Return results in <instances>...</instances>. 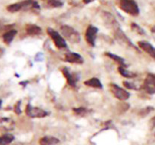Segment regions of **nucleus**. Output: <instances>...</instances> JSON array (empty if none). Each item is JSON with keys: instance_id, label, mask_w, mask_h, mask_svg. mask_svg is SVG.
I'll list each match as a JSON object with an SVG mask.
<instances>
[{"instance_id": "obj_1", "label": "nucleus", "mask_w": 155, "mask_h": 145, "mask_svg": "<svg viewBox=\"0 0 155 145\" xmlns=\"http://www.w3.org/2000/svg\"><path fill=\"white\" fill-rule=\"evenodd\" d=\"M61 33L64 39L71 43H79L81 40L80 34L77 30L69 25H63L61 27Z\"/></svg>"}, {"instance_id": "obj_2", "label": "nucleus", "mask_w": 155, "mask_h": 145, "mask_svg": "<svg viewBox=\"0 0 155 145\" xmlns=\"http://www.w3.org/2000/svg\"><path fill=\"white\" fill-rule=\"evenodd\" d=\"M119 8L131 16H138L140 12L139 5L135 0H119Z\"/></svg>"}, {"instance_id": "obj_3", "label": "nucleus", "mask_w": 155, "mask_h": 145, "mask_svg": "<svg viewBox=\"0 0 155 145\" xmlns=\"http://www.w3.org/2000/svg\"><path fill=\"white\" fill-rule=\"evenodd\" d=\"M114 38L120 45H124V46L125 47H127V48H133L135 51H137L139 52V48L132 42V41L130 40V38L126 35V33L123 31L122 29H121L120 27L117 29V30H114Z\"/></svg>"}, {"instance_id": "obj_4", "label": "nucleus", "mask_w": 155, "mask_h": 145, "mask_svg": "<svg viewBox=\"0 0 155 145\" xmlns=\"http://www.w3.org/2000/svg\"><path fill=\"white\" fill-rule=\"evenodd\" d=\"M47 33H48V36H50L52 41L54 42V45L57 47L58 49H62V48H68V45L66 43V41H65L64 38L63 36H61V35L58 33V31H56L55 30L52 28H47L46 30Z\"/></svg>"}, {"instance_id": "obj_5", "label": "nucleus", "mask_w": 155, "mask_h": 145, "mask_svg": "<svg viewBox=\"0 0 155 145\" xmlns=\"http://www.w3.org/2000/svg\"><path fill=\"white\" fill-rule=\"evenodd\" d=\"M61 72L63 73L64 76L65 77V79H67V82L68 84L71 86V88H74L76 89L77 86V82L80 80V76H79L78 74L75 72H73L71 70V69H69L68 67H63L61 69Z\"/></svg>"}, {"instance_id": "obj_6", "label": "nucleus", "mask_w": 155, "mask_h": 145, "mask_svg": "<svg viewBox=\"0 0 155 145\" xmlns=\"http://www.w3.org/2000/svg\"><path fill=\"white\" fill-rule=\"evenodd\" d=\"M109 88H110L111 93L113 94V95L117 99L120 100V101H127L130 98V92H127V90H125L123 88L120 87L119 85H117L115 83H110Z\"/></svg>"}, {"instance_id": "obj_7", "label": "nucleus", "mask_w": 155, "mask_h": 145, "mask_svg": "<svg viewBox=\"0 0 155 145\" xmlns=\"http://www.w3.org/2000/svg\"><path fill=\"white\" fill-rule=\"evenodd\" d=\"M25 113L30 118H44L48 116V113L45 110L39 107H33L30 104L26 106Z\"/></svg>"}, {"instance_id": "obj_8", "label": "nucleus", "mask_w": 155, "mask_h": 145, "mask_svg": "<svg viewBox=\"0 0 155 145\" xmlns=\"http://www.w3.org/2000/svg\"><path fill=\"white\" fill-rule=\"evenodd\" d=\"M101 18H102L103 21L104 23V25L109 29H111L114 31L117 29L120 28L119 23L116 20V18L114 17L112 14L108 11H102L101 13Z\"/></svg>"}, {"instance_id": "obj_9", "label": "nucleus", "mask_w": 155, "mask_h": 145, "mask_svg": "<svg viewBox=\"0 0 155 145\" xmlns=\"http://www.w3.org/2000/svg\"><path fill=\"white\" fill-rule=\"evenodd\" d=\"M142 89L149 95L155 94V74L148 73L142 85Z\"/></svg>"}, {"instance_id": "obj_10", "label": "nucleus", "mask_w": 155, "mask_h": 145, "mask_svg": "<svg viewBox=\"0 0 155 145\" xmlns=\"http://www.w3.org/2000/svg\"><path fill=\"white\" fill-rule=\"evenodd\" d=\"M98 32V29L93 25H89L86 29L85 33V39L88 45L94 47L95 45V39L97 37V33Z\"/></svg>"}, {"instance_id": "obj_11", "label": "nucleus", "mask_w": 155, "mask_h": 145, "mask_svg": "<svg viewBox=\"0 0 155 145\" xmlns=\"http://www.w3.org/2000/svg\"><path fill=\"white\" fill-rule=\"evenodd\" d=\"M64 61L71 63H77L82 64L84 62V59L78 53L68 52L64 54Z\"/></svg>"}, {"instance_id": "obj_12", "label": "nucleus", "mask_w": 155, "mask_h": 145, "mask_svg": "<svg viewBox=\"0 0 155 145\" xmlns=\"http://www.w3.org/2000/svg\"><path fill=\"white\" fill-rule=\"evenodd\" d=\"M138 45L141 49L143 50L155 60V48L151 43L146 41H139L138 42Z\"/></svg>"}, {"instance_id": "obj_13", "label": "nucleus", "mask_w": 155, "mask_h": 145, "mask_svg": "<svg viewBox=\"0 0 155 145\" xmlns=\"http://www.w3.org/2000/svg\"><path fill=\"white\" fill-rule=\"evenodd\" d=\"M60 142L58 137H54V136L46 135L41 137L39 140V143L40 145H56Z\"/></svg>"}, {"instance_id": "obj_14", "label": "nucleus", "mask_w": 155, "mask_h": 145, "mask_svg": "<svg viewBox=\"0 0 155 145\" xmlns=\"http://www.w3.org/2000/svg\"><path fill=\"white\" fill-rule=\"evenodd\" d=\"M25 30L30 36H39L42 33V29L36 24H29L26 25Z\"/></svg>"}, {"instance_id": "obj_15", "label": "nucleus", "mask_w": 155, "mask_h": 145, "mask_svg": "<svg viewBox=\"0 0 155 145\" xmlns=\"http://www.w3.org/2000/svg\"><path fill=\"white\" fill-rule=\"evenodd\" d=\"M17 33H18V31L16 30H15V29H11V30L5 32L2 35L3 42L6 45H10L12 41H13L15 36H16Z\"/></svg>"}, {"instance_id": "obj_16", "label": "nucleus", "mask_w": 155, "mask_h": 145, "mask_svg": "<svg viewBox=\"0 0 155 145\" xmlns=\"http://www.w3.org/2000/svg\"><path fill=\"white\" fill-rule=\"evenodd\" d=\"M84 84L86 85V86L95 88V89H101L103 88V85L102 84H101V81H100L99 79L97 78V77H92V78L86 80V81L84 82Z\"/></svg>"}, {"instance_id": "obj_17", "label": "nucleus", "mask_w": 155, "mask_h": 145, "mask_svg": "<svg viewBox=\"0 0 155 145\" xmlns=\"http://www.w3.org/2000/svg\"><path fill=\"white\" fill-rule=\"evenodd\" d=\"M104 54H105L107 57H110V59H112L114 61L117 63L118 64H119V66H124V67H127V66L125 63V60H124L122 57H120V56H118L117 54H113V53H110V52H105L104 53Z\"/></svg>"}, {"instance_id": "obj_18", "label": "nucleus", "mask_w": 155, "mask_h": 145, "mask_svg": "<svg viewBox=\"0 0 155 145\" xmlns=\"http://www.w3.org/2000/svg\"><path fill=\"white\" fill-rule=\"evenodd\" d=\"M118 72L122 76L125 77V78L128 79H133L135 78V77L137 76V74L136 72H133L132 71H130L127 69V67H124V66H118Z\"/></svg>"}, {"instance_id": "obj_19", "label": "nucleus", "mask_w": 155, "mask_h": 145, "mask_svg": "<svg viewBox=\"0 0 155 145\" xmlns=\"http://www.w3.org/2000/svg\"><path fill=\"white\" fill-rule=\"evenodd\" d=\"M15 140V136L10 133H5L0 136V145H8Z\"/></svg>"}, {"instance_id": "obj_20", "label": "nucleus", "mask_w": 155, "mask_h": 145, "mask_svg": "<svg viewBox=\"0 0 155 145\" xmlns=\"http://www.w3.org/2000/svg\"><path fill=\"white\" fill-rule=\"evenodd\" d=\"M73 111L77 116H84L89 114L92 110L88 108H85V107H78V108H73Z\"/></svg>"}, {"instance_id": "obj_21", "label": "nucleus", "mask_w": 155, "mask_h": 145, "mask_svg": "<svg viewBox=\"0 0 155 145\" xmlns=\"http://www.w3.org/2000/svg\"><path fill=\"white\" fill-rule=\"evenodd\" d=\"M0 122L2 124V127H4L6 130L13 129L14 122L11 119H8V118H2L0 120Z\"/></svg>"}, {"instance_id": "obj_22", "label": "nucleus", "mask_w": 155, "mask_h": 145, "mask_svg": "<svg viewBox=\"0 0 155 145\" xmlns=\"http://www.w3.org/2000/svg\"><path fill=\"white\" fill-rule=\"evenodd\" d=\"M6 9H7V11L8 12H11V13H15V12H18L19 11L22 10V7H21V3H20L19 2L9 5L7 6Z\"/></svg>"}, {"instance_id": "obj_23", "label": "nucleus", "mask_w": 155, "mask_h": 145, "mask_svg": "<svg viewBox=\"0 0 155 145\" xmlns=\"http://www.w3.org/2000/svg\"><path fill=\"white\" fill-rule=\"evenodd\" d=\"M51 8L62 7L64 5L63 0H44Z\"/></svg>"}, {"instance_id": "obj_24", "label": "nucleus", "mask_w": 155, "mask_h": 145, "mask_svg": "<svg viewBox=\"0 0 155 145\" xmlns=\"http://www.w3.org/2000/svg\"><path fill=\"white\" fill-rule=\"evenodd\" d=\"M131 29L133 31L136 32V33L139 35H145V30H144L143 29L140 27V26L138 25L137 24H136V23H132Z\"/></svg>"}, {"instance_id": "obj_25", "label": "nucleus", "mask_w": 155, "mask_h": 145, "mask_svg": "<svg viewBox=\"0 0 155 145\" xmlns=\"http://www.w3.org/2000/svg\"><path fill=\"white\" fill-rule=\"evenodd\" d=\"M123 85L127 89H131V90H139L140 89L139 86H137V85H135L134 83L129 81H124L123 82Z\"/></svg>"}, {"instance_id": "obj_26", "label": "nucleus", "mask_w": 155, "mask_h": 145, "mask_svg": "<svg viewBox=\"0 0 155 145\" xmlns=\"http://www.w3.org/2000/svg\"><path fill=\"white\" fill-rule=\"evenodd\" d=\"M154 110V108L153 107H147L145 108L142 109V110L139 111V116H145L148 114H149L151 111Z\"/></svg>"}, {"instance_id": "obj_27", "label": "nucleus", "mask_w": 155, "mask_h": 145, "mask_svg": "<svg viewBox=\"0 0 155 145\" xmlns=\"http://www.w3.org/2000/svg\"><path fill=\"white\" fill-rule=\"evenodd\" d=\"M21 101H18V102L16 103V104L15 105V109H14V110H15V113L18 115H20L21 113Z\"/></svg>"}, {"instance_id": "obj_28", "label": "nucleus", "mask_w": 155, "mask_h": 145, "mask_svg": "<svg viewBox=\"0 0 155 145\" xmlns=\"http://www.w3.org/2000/svg\"><path fill=\"white\" fill-rule=\"evenodd\" d=\"M149 125H150V128H151V129H153V128H155V116L154 117L151 118V120H150Z\"/></svg>"}, {"instance_id": "obj_29", "label": "nucleus", "mask_w": 155, "mask_h": 145, "mask_svg": "<svg viewBox=\"0 0 155 145\" xmlns=\"http://www.w3.org/2000/svg\"><path fill=\"white\" fill-rule=\"evenodd\" d=\"M94 1H95V0H83V2L85 4H89V3L92 2Z\"/></svg>"}, {"instance_id": "obj_30", "label": "nucleus", "mask_w": 155, "mask_h": 145, "mask_svg": "<svg viewBox=\"0 0 155 145\" xmlns=\"http://www.w3.org/2000/svg\"><path fill=\"white\" fill-rule=\"evenodd\" d=\"M3 54H4V49L0 47V57L3 55Z\"/></svg>"}, {"instance_id": "obj_31", "label": "nucleus", "mask_w": 155, "mask_h": 145, "mask_svg": "<svg viewBox=\"0 0 155 145\" xmlns=\"http://www.w3.org/2000/svg\"><path fill=\"white\" fill-rule=\"evenodd\" d=\"M2 100L0 99V108H1V106H2Z\"/></svg>"}, {"instance_id": "obj_32", "label": "nucleus", "mask_w": 155, "mask_h": 145, "mask_svg": "<svg viewBox=\"0 0 155 145\" xmlns=\"http://www.w3.org/2000/svg\"><path fill=\"white\" fill-rule=\"evenodd\" d=\"M154 136H155V134H154Z\"/></svg>"}]
</instances>
